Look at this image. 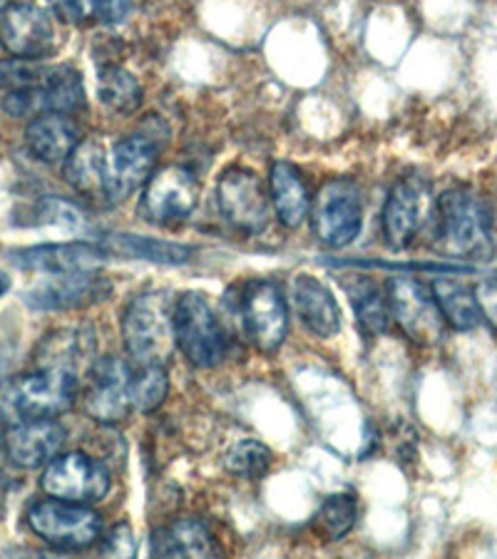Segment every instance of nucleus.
<instances>
[{
	"label": "nucleus",
	"instance_id": "1",
	"mask_svg": "<svg viewBox=\"0 0 497 559\" xmlns=\"http://www.w3.org/2000/svg\"><path fill=\"white\" fill-rule=\"evenodd\" d=\"M436 239L440 251L450 257L483 259L493 249L490 206L473 189L455 187L438 197L433 206Z\"/></svg>",
	"mask_w": 497,
	"mask_h": 559
},
{
	"label": "nucleus",
	"instance_id": "2",
	"mask_svg": "<svg viewBox=\"0 0 497 559\" xmlns=\"http://www.w3.org/2000/svg\"><path fill=\"white\" fill-rule=\"evenodd\" d=\"M75 373L40 368L38 373L5 378L0 383V418L5 423L58 418L78 401Z\"/></svg>",
	"mask_w": 497,
	"mask_h": 559
},
{
	"label": "nucleus",
	"instance_id": "3",
	"mask_svg": "<svg viewBox=\"0 0 497 559\" xmlns=\"http://www.w3.org/2000/svg\"><path fill=\"white\" fill-rule=\"evenodd\" d=\"M122 341L134 366H165L177 344L169 294L147 292L132 299L122 313Z\"/></svg>",
	"mask_w": 497,
	"mask_h": 559
},
{
	"label": "nucleus",
	"instance_id": "4",
	"mask_svg": "<svg viewBox=\"0 0 497 559\" xmlns=\"http://www.w3.org/2000/svg\"><path fill=\"white\" fill-rule=\"evenodd\" d=\"M175 336L197 368L220 366L229 354V336L204 294L187 292L175 301Z\"/></svg>",
	"mask_w": 497,
	"mask_h": 559
},
{
	"label": "nucleus",
	"instance_id": "5",
	"mask_svg": "<svg viewBox=\"0 0 497 559\" xmlns=\"http://www.w3.org/2000/svg\"><path fill=\"white\" fill-rule=\"evenodd\" d=\"M28 527L56 549H87L103 532V520L90 504L68 500H40L28 510Z\"/></svg>",
	"mask_w": 497,
	"mask_h": 559
},
{
	"label": "nucleus",
	"instance_id": "6",
	"mask_svg": "<svg viewBox=\"0 0 497 559\" xmlns=\"http://www.w3.org/2000/svg\"><path fill=\"white\" fill-rule=\"evenodd\" d=\"M311 222L319 241L341 249L351 245L364 227V192L351 179H331L311 202Z\"/></svg>",
	"mask_w": 497,
	"mask_h": 559
},
{
	"label": "nucleus",
	"instance_id": "7",
	"mask_svg": "<svg viewBox=\"0 0 497 559\" xmlns=\"http://www.w3.org/2000/svg\"><path fill=\"white\" fill-rule=\"evenodd\" d=\"M241 326L247 338L264 354H271L284 344L288 331V313L282 286L271 278H255L244 284L241 299Z\"/></svg>",
	"mask_w": 497,
	"mask_h": 559
},
{
	"label": "nucleus",
	"instance_id": "8",
	"mask_svg": "<svg viewBox=\"0 0 497 559\" xmlns=\"http://www.w3.org/2000/svg\"><path fill=\"white\" fill-rule=\"evenodd\" d=\"M386 299L391 319L398 321L415 344H438L446 336V319L428 286L409 276H393L386 284Z\"/></svg>",
	"mask_w": 497,
	"mask_h": 559
},
{
	"label": "nucleus",
	"instance_id": "9",
	"mask_svg": "<svg viewBox=\"0 0 497 559\" xmlns=\"http://www.w3.org/2000/svg\"><path fill=\"white\" fill-rule=\"evenodd\" d=\"M113 477L105 463L90 457L85 453H68L60 457H52L45 465L40 488L45 495L68 502L80 504H93L105 500V495L110 492Z\"/></svg>",
	"mask_w": 497,
	"mask_h": 559
},
{
	"label": "nucleus",
	"instance_id": "10",
	"mask_svg": "<svg viewBox=\"0 0 497 559\" xmlns=\"http://www.w3.org/2000/svg\"><path fill=\"white\" fill-rule=\"evenodd\" d=\"M220 212L234 229L249 237H257L269 224V202L259 175L244 167H232L220 177L216 185Z\"/></svg>",
	"mask_w": 497,
	"mask_h": 559
},
{
	"label": "nucleus",
	"instance_id": "11",
	"mask_svg": "<svg viewBox=\"0 0 497 559\" xmlns=\"http://www.w3.org/2000/svg\"><path fill=\"white\" fill-rule=\"evenodd\" d=\"M85 413L97 423L113 426L128 418L132 405V368L115 356L97 358L87 373Z\"/></svg>",
	"mask_w": 497,
	"mask_h": 559
},
{
	"label": "nucleus",
	"instance_id": "12",
	"mask_svg": "<svg viewBox=\"0 0 497 559\" xmlns=\"http://www.w3.org/2000/svg\"><path fill=\"white\" fill-rule=\"evenodd\" d=\"M199 200L197 177L185 167L157 169L144 185L140 212L150 224L169 227V224L185 222L194 212Z\"/></svg>",
	"mask_w": 497,
	"mask_h": 559
},
{
	"label": "nucleus",
	"instance_id": "13",
	"mask_svg": "<svg viewBox=\"0 0 497 559\" xmlns=\"http://www.w3.org/2000/svg\"><path fill=\"white\" fill-rule=\"evenodd\" d=\"M0 45L21 60H40L56 50V25L40 5L8 3L0 11Z\"/></svg>",
	"mask_w": 497,
	"mask_h": 559
},
{
	"label": "nucleus",
	"instance_id": "14",
	"mask_svg": "<svg viewBox=\"0 0 497 559\" xmlns=\"http://www.w3.org/2000/svg\"><path fill=\"white\" fill-rule=\"evenodd\" d=\"M66 445V428L56 418L5 423L3 455L21 471L45 467Z\"/></svg>",
	"mask_w": 497,
	"mask_h": 559
},
{
	"label": "nucleus",
	"instance_id": "15",
	"mask_svg": "<svg viewBox=\"0 0 497 559\" xmlns=\"http://www.w3.org/2000/svg\"><path fill=\"white\" fill-rule=\"evenodd\" d=\"M110 292V282L105 276L95 274V269L93 272L48 274L45 282L33 286L25 294V304L33 311H72L107 299Z\"/></svg>",
	"mask_w": 497,
	"mask_h": 559
},
{
	"label": "nucleus",
	"instance_id": "16",
	"mask_svg": "<svg viewBox=\"0 0 497 559\" xmlns=\"http://www.w3.org/2000/svg\"><path fill=\"white\" fill-rule=\"evenodd\" d=\"M433 214L430 189L421 179H401L383 204L381 227L383 237L393 249H403L421 231L428 216Z\"/></svg>",
	"mask_w": 497,
	"mask_h": 559
},
{
	"label": "nucleus",
	"instance_id": "17",
	"mask_svg": "<svg viewBox=\"0 0 497 559\" xmlns=\"http://www.w3.org/2000/svg\"><path fill=\"white\" fill-rule=\"evenodd\" d=\"M162 140L152 134H132L110 150V204L128 200L157 173Z\"/></svg>",
	"mask_w": 497,
	"mask_h": 559
},
{
	"label": "nucleus",
	"instance_id": "18",
	"mask_svg": "<svg viewBox=\"0 0 497 559\" xmlns=\"http://www.w3.org/2000/svg\"><path fill=\"white\" fill-rule=\"evenodd\" d=\"M107 257H110L107 249L103 245H93V241H68V245H40L8 251L13 266L40 274L93 272L107 261Z\"/></svg>",
	"mask_w": 497,
	"mask_h": 559
},
{
	"label": "nucleus",
	"instance_id": "19",
	"mask_svg": "<svg viewBox=\"0 0 497 559\" xmlns=\"http://www.w3.org/2000/svg\"><path fill=\"white\" fill-rule=\"evenodd\" d=\"M68 185L87 200L110 202V150L99 140H83L62 167Z\"/></svg>",
	"mask_w": 497,
	"mask_h": 559
},
{
	"label": "nucleus",
	"instance_id": "20",
	"mask_svg": "<svg viewBox=\"0 0 497 559\" xmlns=\"http://www.w3.org/2000/svg\"><path fill=\"white\" fill-rule=\"evenodd\" d=\"M292 304L298 321L309 329L313 336L331 338L341 331V309L333 294L319 278L298 274L292 282Z\"/></svg>",
	"mask_w": 497,
	"mask_h": 559
},
{
	"label": "nucleus",
	"instance_id": "21",
	"mask_svg": "<svg viewBox=\"0 0 497 559\" xmlns=\"http://www.w3.org/2000/svg\"><path fill=\"white\" fill-rule=\"evenodd\" d=\"M80 140V128L72 120V115L48 112L33 117L28 130H25V144L40 162L58 165L75 152Z\"/></svg>",
	"mask_w": 497,
	"mask_h": 559
},
{
	"label": "nucleus",
	"instance_id": "22",
	"mask_svg": "<svg viewBox=\"0 0 497 559\" xmlns=\"http://www.w3.org/2000/svg\"><path fill=\"white\" fill-rule=\"evenodd\" d=\"M269 197L279 222L288 229H296L298 224H304V219L311 212L313 200L309 194V187L304 182L301 169L286 159H279L276 165L271 167Z\"/></svg>",
	"mask_w": 497,
	"mask_h": 559
},
{
	"label": "nucleus",
	"instance_id": "23",
	"mask_svg": "<svg viewBox=\"0 0 497 559\" xmlns=\"http://www.w3.org/2000/svg\"><path fill=\"white\" fill-rule=\"evenodd\" d=\"M150 552L155 557H214L220 547L204 522L177 520L152 535Z\"/></svg>",
	"mask_w": 497,
	"mask_h": 559
},
{
	"label": "nucleus",
	"instance_id": "24",
	"mask_svg": "<svg viewBox=\"0 0 497 559\" xmlns=\"http://www.w3.org/2000/svg\"><path fill=\"white\" fill-rule=\"evenodd\" d=\"M430 292L436 296L442 319L450 329L473 331L483 323L485 313L481 299L468 284L458 282V278H436Z\"/></svg>",
	"mask_w": 497,
	"mask_h": 559
},
{
	"label": "nucleus",
	"instance_id": "25",
	"mask_svg": "<svg viewBox=\"0 0 497 559\" xmlns=\"http://www.w3.org/2000/svg\"><path fill=\"white\" fill-rule=\"evenodd\" d=\"M107 254L134 259V261H155V264H187L194 257L192 247L171 245V241L134 237V234H113L103 241Z\"/></svg>",
	"mask_w": 497,
	"mask_h": 559
},
{
	"label": "nucleus",
	"instance_id": "26",
	"mask_svg": "<svg viewBox=\"0 0 497 559\" xmlns=\"http://www.w3.org/2000/svg\"><path fill=\"white\" fill-rule=\"evenodd\" d=\"M93 354V344H90L83 331H56L38 346V366L52 368V371H68L75 373V368Z\"/></svg>",
	"mask_w": 497,
	"mask_h": 559
},
{
	"label": "nucleus",
	"instance_id": "27",
	"mask_svg": "<svg viewBox=\"0 0 497 559\" xmlns=\"http://www.w3.org/2000/svg\"><path fill=\"white\" fill-rule=\"evenodd\" d=\"M97 97L103 107L115 115H132L142 105V85L138 78L125 68H105L99 70Z\"/></svg>",
	"mask_w": 497,
	"mask_h": 559
},
{
	"label": "nucleus",
	"instance_id": "28",
	"mask_svg": "<svg viewBox=\"0 0 497 559\" xmlns=\"http://www.w3.org/2000/svg\"><path fill=\"white\" fill-rule=\"evenodd\" d=\"M356 518H358V502L354 495L339 492L321 502V508L316 510V515L311 520V530L321 539L339 543V539H343L351 530H354Z\"/></svg>",
	"mask_w": 497,
	"mask_h": 559
},
{
	"label": "nucleus",
	"instance_id": "29",
	"mask_svg": "<svg viewBox=\"0 0 497 559\" xmlns=\"http://www.w3.org/2000/svg\"><path fill=\"white\" fill-rule=\"evenodd\" d=\"M45 90H48L50 112L75 115L85 110V87L80 72L70 66H48L45 75Z\"/></svg>",
	"mask_w": 497,
	"mask_h": 559
},
{
	"label": "nucleus",
	"instance_id": "30",
	"mask_svg": "<svg viewBox=\"0 0 497 559\" xmlns=\"http://www.w3.org/2000/svg\"><path fill=\"white\" fill-rule=\"evenodd\" d=\"M348 296L354 304L356 316L370 336H381L388 331V321H391V309H388V299L383 288L376 284L358 278L356 284H348Z\"/></svg>",
	"mask_w": 497,
	"mask_h": 559
},
{
	"label": "nucleus",
	"instance_id": "31",
	"mask_svg": "<svg viewBox=\"0 0 497 559\" xmlns=\"http://www.w3.org/2000/svg\"><path fill=\"white\" fill-rule=\"evenodd\" d=\"M271 465V450L259 443V440H241L234 445L227 457H224V467L232 475L244 477V480H259L269 473Z\"/></svg>",
	"mask_w": 497,
	"mask_h": 559
},
{
	"label": "nucleus",
	"instance_id": "32",
	"mask_svg": "<svg viewBox=\"0 0 497 559\" xmlns=\"http://www.w3.org/2000/svg\"><path fill=\"white\" fill-rule=\"evenodd\" d=\"M165 366H138L132 371V405L142 413L155 411L167 395Z\"/></svg>",
	"mask_w": 497,
	"mask_h": 559
},
{
	"label": "nucleus",
	"instance_id": "33",
	"mask_svg": "<svg viewBox=\"0 0 497 559\" xmlns=\"http://www.w3.org/2000/svg\"><path fill=\"white\" fill-rule=\"evenodd\" d=\"M31 216L35 224H45V227H60V229H80L85 224L83 212L75 204L58 197H45L38 204H33Z\"/></svg>",
	"mask_w": 497,
	"mask_h": 559
},
{
	"label": "nucleus",
	"instance_id": "34",
	"mask_svg": "<svg viewBox=\"0 0 497 559\" xmlns=\"http://www.w3.org/2000/svg\"><path fill=\"white\" fill-rule=\"evenodd\" d=\"M48 5L66 23H85L90 15H95L97 0H48Z\"/></svg>",
	"mask_w": 497,
	"mask_h": 559
},
{
	"label": "nucleus",
	"instance_id": "35",
	"mask_svg": "<svg viewBox=\"0 0 497 559\" xmlns=\"http://www.w3.org/2000/svg\"><path fill=\"white\" fill-rule=\"evenodd\" d=\"M105 555L113 557H132L134 555V539L128 525H117L110 535H107L105 545H103Z\"/></svg>",
	"mask_w": 497,
	"mask_h": 559
},
{
	"label": "nucleus",
	"instance_id": "36",
	"mask_svg": "<svg viewBox=\"0 0 497 559\" xmlns=\"http://www.w3.org/2000/svg\"><path fill=\"white\" fill-rule=\"evenodd\" d=\"M132 5L134 0H97V8L95 13L99 15V21L103 23H122L125 17L132 13Z\"/></svg>",
	"mask_w": 497,
	"mask_h": 559
},
{
	"label": "nucleus",
	"instance_id": "37",
	"mask_svg": "<svg viewBox=\"0 0 497 559\" xmlns=\"http://www.w3.org/2000/svg\"><path fill=\"white\" fill-rule=\"evenodd\" d=\"M8 488H11V480H8V473L0 467V508H3V500L8 498Z\"/></svg>",
	"mask_w": 497,
	"mask_h": 559
},
{
	"label": "nucleus",
	"instance_id": "38",
	"mask_svg": "<svg viewBox=\"0 0 497 559\" xmlns=\"http://www.w3.org/2000/svg\"><path fill=\"white\" fill-rule=\"evenodd\" d=\"M8 288H11V276H8L5 272H0V299H3Z\"/></svg>",
	"mask_w": 497,
	"mask_h": 559
},
{
	"label": "nucleus",
	"instance_id": "39",
	"mask_svg": "<svg viewBox=\"0 0 497 559\" xmlns=\"http://www.w3.org/2000/svg\"><path fill=\"white\" fill-rule=\"evenodd\" d=\"M0 5H3V8H5V5H8V3H5V0H0Z\"/></svg>",
	"mask_w": 497,
	"mask_h": 559
}]
</instances>
